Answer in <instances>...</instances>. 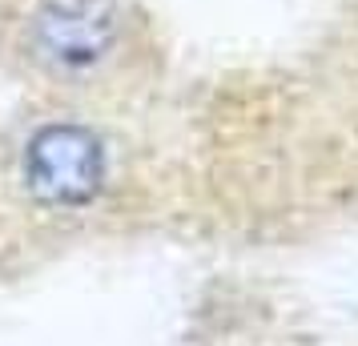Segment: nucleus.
Masks as SVG:
<instances>
[{
  "label": "nucleus",
  "instance_id": "nucleus-1",
  "mask_svg": "<svg viewBox=\"0 0 358 346\" xmlns=\"http://www.w3.org/2000/svg\"><path fill=\"white\" fill-rule=\"evenodd\" d=\"M29 45L52 69L81 77L121 45V13L109 0H45L29 20Z\"/></svg>",
  "mask_w": 358,
  "mask_h": 346
},
{
  "label": "nucleus",
  "instance_id": "nucleus-2",
  "mask_svg": "<svg viewBox=\"0 0 358 346\" xmlns=\"http://www.w3.org/2000/svg\"><path fill=\"white\" fill-rule=\"evenodd\" d=\"M24 182L49 206H85L105 182L101 141L81 125H45L24 149Z\"/></svg>",
  "mask_w": 358,
  "mask_h": 346
}]
</instances>
